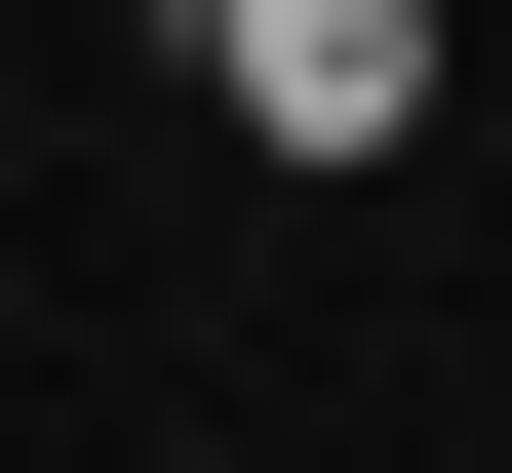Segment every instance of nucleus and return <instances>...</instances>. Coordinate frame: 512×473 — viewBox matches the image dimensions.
<instances>
[{
	"mask_svg": "<svg viewBox=\"0 0 512 473\" xmlns=\"http://www.w3.org/2000/svg\"><path fill=\"white\" fill-rule=\"evenodd\" d=\"M197 79H237V158H394L434 119V0H197Z\"/></svg>",
	"mask_w": 512,
	"mask_h": 473,
	"instance_id": "1",
	"label": "nucleus"
}]
</instances>
